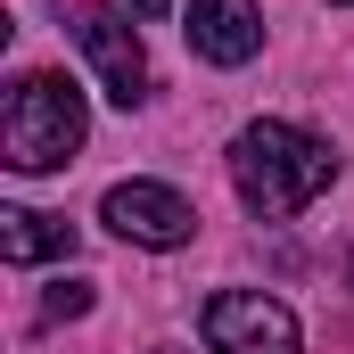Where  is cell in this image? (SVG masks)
<instances>
[{"instance_id":"6da1fadb","label":"cell","mask_w":354,"mask_h":354,"mask_svg":"<svg viewBox=\"0 0 354 354\" xmlns=\"http://www.w3.org/2000/svg\"><path fill=\"white\" fill-rule=\"evenodd\" d=\"M231 189H239V206L248 214H264V223H288V214H305L330 181H338V149L322 140V132H305V124H248L239 140H231Z\"/></svg>"},{"instance_id":"7a4b0ae2","label":"cell","mask_w":354,"mask_h":354,"mask_svg":"<svg viewBox=\"0 0 354 354\" xmlns=\"http://www.w3.org/2000/svg\"><path fill=\"white\" fill-rule=\"evenodd\" d=\"M91 140V107L66 75H17L0 107V165L8 174H58Z\"/></svg>"},{"instance_id":"3957f363","label":"cell","mask_w":354,"mask_h":354,"mask_svg":"<svg viewBox=\"0 0 354 354\" xmlns=\"http://www.w3.org/2000/svg\"><path fill=\"white\" fill-rule=\"evenodd\" d=\"M66 33H75V50L91 58V75H99V91L132 115V107H149V91H157V75H149V41H140V25H132V8H75L66 17Z\"/></svg>"},{"instance_id":"277c9868","label":"cell","mask_w":354,"mask_h":354,"mask_svg":"<svg viewBox=\"0 0 354 354\" xmlns=\"http://www.w3.org/2000/svg\"><path fill=\"white\" fill-rule=\"evenodd\" d=\"M198 330H206V354H297V313L280 297H264V288L206 297Z\"/></svg>"},{"instance_id":"5b68a950","label":"cell","mask_w":354,"mask_h":354,"mask_svg":"<svg viewBox=\"0 0 354 354\" xmlns=\"http://www.w3.org/2000/svg\"><path fill=\"white\" fill-rule=\"evenodd\" d=\"M99 223L115 239H132V248H157V256H174V248L198 239V206L181 189H165V181H115L99 198Z\"/></svg>"},{"instance_id":"8992f818","label":"cell","mask_w":354,"mask_h":354,"mask_svg":"<svg viewBox=\"0 0 354 354\" xmlns=\"http://www.w3.org/2000/svg\"><path fill=\"white\" fill-rule=\"evenodd\" d=\"M181 33L206 66H248L264 50V8L256 0H189L181 8Z\"/></svg>"},{"instance_id":"52a82bcc","label":"cell","mask_w":354,"mask_h":354,"mask_svg":"<svg viewBox=\"0 0 354 354\" xmlns=\"http://www.w3.org/2000/svg\"><path fill=\"white\" fill-rule=\"evenodd\" d=\"M58 256H75V223L66 214H33V206L0 214V264L33 272V264H58Z\"/></svg>"},{"instance_id":"ba28073f","label":"cell","mask_w":354,"mask_h":354,"mask_svg":"<svg viewBox=\"0 0 354 354\" xmlns=\"http://www.w3.org/2000/svg\"><path fill=\"white\" fill-rule=\"evenodd\" d=\"M83 313H91V280H58L41 297V322H83Z\"/></svg>"},{"instance_id":"9c48e42d","label":"cell","mask_w":354,"mask_h":354,"mask_svg":"<svg viewBox=\"0 0 354 354\" xmlns=\"http://www.w3.org/2000/svg\"><path fill=\"white\" fill-rule=\"evenodd\" d=\"M124 8H132V17H165L174 0H124Z\"/></svg>"},{"instance_id":"30bf717a","label":"cell","mask_w":354,"mask_h":354,"mask_svg":"<svg viewBox=\"0 0 354 354\" xmlns=\"http://www.w3.org/2000/svg\"><path fill=\"white\" fill-rule=\"evenodd\" d=\"M346 280H354V248H346Z\"/></svg>"},{"instance_id":"8fae6325","label":"cell","mask_w":354,"mask_h":354,"mask_svg":"<svg viewBox=\"0 0 354 354\" xmlns=\"http://www.w3.org/2000/svg\"><path fill=\"white\" fill-rule=\"evenodd\" d=\"M157 354H189V346H157Z\"/></svg>"},{"instance_id":"7c38bea8","label":"cell","mask_w":354,"mask_h":354,"mask_svg":"<svg viewBox=\"0 0 354 354\" xmlns=\"http://www.w3.org/2000/svg\"><path fill=\"white\" fill-rule=\"evenodd\" d=\"M330 8H354V0H330Z\"/></svg>"}]
</instances>
